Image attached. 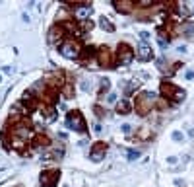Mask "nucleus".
Returning a JSON list of instances; mask_svg holds the SVG:
<instances>
[{
  "mask_svg": "<svg viewBox=\"0 0 194 187\" xmlns=\"http://www.w3.org/2000/svg\"><path fill=\"white\" fill-rule=\"evenodd\" d=\"M95 49H93V47H83L82 49V53H80V61L82 62H88V61H91L93 57H95Z\"/></svg>",
  "mask_w": 194,
  "mask_h": 187,
  "instance_id": "a211bd4d",
  "label": "nucleus"
},
{
  "mask_svg": "<svg viewBox=\"0 0 194 187\" xmlns=\"http://www.w3.org/2000/svg\"><path fill=\"white\" fill-rule=\"evenodd\" d=\"M138 18H140V20H146V22H148V18H152V10H144V12H140Z\"/></svg>",
  "mask_w": 194,
  "mask_h": 187,
  "instance_id": "393cba45",
  "label": "nucleus"
},
{
  "mask_svg": "<svg viewBox=\"0 0 194 187\" xmlns=\"http://www.w3.org/2000/svg\"><path fill=\"white\" fill-rule=\"evenodd\" d=\"M149 37H152V35H149V33H148V31H140V39H142V41H144V43L148 41V39H149Z\"/></svg>",
  "mask_w": 194,
  "mask_h": 187,
  "instance_id": "cd10ccee",
  "label": "nucleus"
},
{
  "mask_svg": "<svg viewBox=\"0 0 194 187\" xmlns=\"http://www.w3.org/2000/svg\"><path fill=\"white\" fill-rule=\"evenodd\" d=\"M130 131H132V127H130V125H122V133H124V135H128Z\"/></svg>",
  "mask_w": 194,
  "mask_h": 187,
  "instance_id": "c756f323",
  "label": "nucleus"
},
{
  "mask_svg": "<svg viewBox=\"0 0 194 187\" xmlns=\"http://www.w3.org/2000/svg\"><path fill=\"white\" fill-rule=\"evenodd\" d=\"M0 82H2V74H0Z\"/></svg>",
  "mask_w": 194,
  "mask_h": 187,
  "instance_id": "f704fd0d",
  "label": "nucleus"
},
{
  "mask_svg": "<svg viewBox=\"0 0 194 187\" xmlns=\"http://www.w3.org/2000/svg\"><path fill=\"white\" fill-rule=\"evenodd\" d=\"M126 156H128V160H136V158H140V156H142V152H140V150H128V152H126Z\"/></svg>",
  "mask_w": 194,
  "mask_h": 187,
  "instance_id": "b1692460",
  "label": "nucleus"
},
{
  "mask_svg": "<svg viewBox=\"0 0 194 187\" xmlns=\"http://www.w3.org/2000/svg\"><path fill=\"white\" fill-rule=\"evenodd\" d=\"M47 39H49V43H55V45H60V43L66 39V33H64V29H62V25H60L58 22H56L55 25L49 29V33H47Z\"/></svg>",
  "mask_w": 194,
  "mask_h": 187,
  "instance_id": "1a4fd4ad",
  "label": "nucleus"
},
{
  "mask_svg": "<svg viewBox=\"0 0 194 187\" xmlns=\"http://www.w3.org/2000/svg\"><path fill=\"white\" fill-rule=\"evenodd\" d=\"M180 31H183V33H186V37H190V35H192V31H194L192 23H188V22H186L185 25H180Z\"/></svg>",
  "mask_w": 194,
  "mask_h": 187,
  "instance_id": "4be33fe9",
  "label": "nucleus"
},
{
  "mask_svg": "<svg viewBox=\"0 0 194 187\" xmlns=\"http://www.w3.org/2000/svg\"><path fill=\"white\" fill-rule=\"evenodd\" d=\"M66 125L70 129H74L78 133H88V125H86V119H83L82 111L78 109H72V111L66 113Z\"/></svg>",
  "mask_w": 194,
  "mask_h": 187,
  "instance_id": "20e7f679",
  "label": "nucleus"
},
{
  "mask_svg": "<svg viewBox=\"0 0 194 187\" xmlns=\"http://www.w3.org/2000/svg\"><path fill=\"white\" fill-rule=\"evenodd\" d=\"M153 105H155V94L153 92H142L138 94L134 98V109L138 115H148L149 111L153 109Z\"/></svg>",
  "mask_w": 194,
  "mask_h": 187,
  "instance_id": "f257e3e1",
  "label": "nucleus"
},
{
  "mask_svg": "<svg viewBox=\"0 0 194 187\" xmlns=\"http://www.w3.org/2000/svg\"><path fill=\"white\" fill-rule=\"evenodd\" d=\"M136 57H138V61L142 62H148L153 59V51H152V47L146 45V43H142V45L138 47V51H136Z\"/></svg>",
  "mask_w": 194,
  "mask_h": 187,
  "instance_id": "4468645a",
  "label": "nucleus"
},
{
  "mask_svg": "<svg viewBox=\"0 0 194 187\" xmlns=\"http://www.w3.org/2000/svg\"><path fill=\"white\" fill-rule=\"evenodd\" d=\"M107 148H109V144H107L105 140H97V142H93L91 150H89V158H91L93 162H101V158L105 156Z\"/></svg>",
  "mask_w": 194,
  "mask_h": 187,
  "instance_id": "9d476101",
  "label": "nucleus"
},
{
  "mask_svg": "<svg viewBox=\"0 0 194 187\" xmlns=\"http://www.w3.org/2000/svg\"><path fill=\"white\" fill-rule=\"evenodd\" d=\"M95 59H97V62H99V66H103V68H113V65H115L113 51H111L107 45H103V47H99V49H97Z\"/></svg>",
  "mask_w": 194,
  "mask_h": 187,
  "instance_id": "423d86ee",
  "label": "nucleus"
},
{
  "mask_svg": "<svg viewBox=\"0 0 194 187\" xmlns=\"http://www.w3.org/2000/svg\"><path fill=\"white\" fill-rule=\"evenodd\" d=\"M173 140L180 142V140H183V133H180V131H175V133H173Z\"/></svg>",
  "mask_w": 194,
  "mask_h": 187,
  "instance_id": "bb28decb",
  "label": "nucleus"
},
{
  "mask_svg": "<svg viewBox=\"0 0 194 187\" xmlns=\"http://www.w3.org/2000/svg\"><path fill=\"white\" fill-rule=\"evenodd\" d=\"M107 99H109L111 103H116V96H115V94H109V96H107Z\"/></svg>",
  "mask_w": 194,
  "mask_h": 187,
  "instance_id": "c85d7f7f",
  "label": "nucleus"
},
{
  "mask_svg": "<svg viewBox=\"0 0 194 187\" xmlns=\"http://www.w3.org/2000/svg\"><path fill=\"white\" fill-rule=\"evenodd\" d=\"M74 92H76V88H74V82H72L70 78H66V84L62 86V90H60L62 98H64V99H72V98H74Z\"/></svg>",
  "mask_w": 194,
  "mask_h": 187,
  "instance_id": "2eb2a0df",
  "label": "nucleus"
},
{
  "mask_svg": "<svg viewBox=\"0 0 194 187\" xmlns=\"http://www.w3.org/2000/svg\"><path fill=\"white\" fill-rule=\"evenodd\" d=\"M175 183H177V185H179V187H180V185L185 187V181H183V179H175Z\"/></svg>",
  "mask_w": 194,
  "mask_h": 187,
  "instance_id": "72a5a7b5",
  "label": "nucleus"
},
{
  "mask_svg": "<svg viewBox=\"0 0 194 187\" xmlns=\"http://www.w3.org/2000/svg\"><path fill=\"white\" fill-rule=\"evenodd\" d=\"M140 84H142V82H138V80H134V82H130V84L126 86V94H132V92H134L136 88H140Z\"/></svg>",
  "mask_w": 194,
  "mask_h": 187,
  "instance_id": "5701e85b",
  "label": "nucleus"
},
{
  "mask_svg": "<svg viewBox=\"0 0 194 187\" xmlns=\"http://www.w3.org/2000/svg\"><path fill=\"white\" fill-rule=\"evenodd\" d=\"M134 57H136V53L128 43H119V47H116V62L120 66H128L134 61Z\"/></svg>",
  "mask_w": 194,
  "mask_h": 187,
  "instance_id": "39448f33",
  "label": "nucleus"
},
{
  "mask_svg": "<svg viewBox=\"0 0 194 187\" xmlns=\"http://www.w3.org/2000/svg\"><path fill=\"white\" fill-rule=\"evenodd\" d=\"M116 113H120V115H128L130 111H132V105H130L128 99H120V101H116Z\"/></svg>",
  "mask_w": 194,
  "mask_h": 187,
  "instance_id": "f3484780",
  "label": "nucleus"
},
{
  "mask_svg": "<svg viewBox=\"0 0 194 187\" xmlns=\"http://www.w3.org/2000/svg\"><path fill=\"white\" fill-rule=\"evenodd\" d=\"M60 179V170H43L39 175L41 187H55Z\"/></svg>",
  "mask_w": 194,
  "mask_h": 187,
  "instance_id": "6e6552de",
  "label": "nucleus"
},
{
  "mask_svg": "<svg viewBox=\"0 0 194 187\" xmlns=\"http://www.w3.org/2000/svg\"><path fill=\"white\" fill-rule=\"evenodd\" d=\"M83 47L80 45L78 39L74 37H66L64 41L58 45V51L62 57H66V59H80V53H82Z\"/></svg>",
  "mask_w": 194,
  "mask_h": 187,
  "instance_id": "f03ea898",
  "label": "nucleus"
},
{
  "mask_svg": "<svg viewBox=\"0 0 194 187\" xmlns=\"http://www.w3.org/2000/svg\"><path fill=\"white\" fill-rule=\"evenodd\" d=\"M93 111H95V115L99 117V119H101V117L105 115V109H103L101 105H93Z\"/></svg>",
  "mask_w": 194,
  "mask_h": 187,
  "instance_id": "a878e982",
  "label": "nucleus"
},
{
  "mask_svg": "<svg viewBox=\"0 0 194 187\" xmlns=\"http://www.w3.org/2000/svg\"><path fill=\"white\" fill-rule=\"evenodd\" d=\"M152 136H153V133H152L149 127H140L138 131H136V138L138 140H149Z\"/></svg>",
  "mask_w": 194,
  "mask_h": 187,
  "instance_id": "6ab92c4d",
  "label": "nucleus"
},
{
  "mask_svg": "<svg viewBox=\"0 0 194 187\" xmlns=\"http://www.w3.org/2000/svg\"><path fill=\"white\" fill-rule=\"evenodd\" d=\"M113 4H115V10L119 14H130V12L134 10L136 2H132V0H115Z\"/></svg>",
  "mask_w": 194,
  "mask_h": 187,
  "instance_id": "ddd939ff",
  "label": "nucleus"
},
{
  "mask_svg": "<svg viewBox=\"0 0 194 187\" xmlns=\"http://www.w3.org/2000/svg\"><path fill=\"white\" fill-rule=\"evenodd\" d=\"M99 25H101L103 29H107L109 33L115 31V25H113V23L109 22V18H105V16H101V18H99Z\"/></svg>",
  "mask_w": 194,
  "mask_h": 187,
  "instance_id": "aec40b11",
  "label": "nucleus"
},
{
  "mask_svg": "<svg viewBox=\"0 0 194 187\" xmlns=\"http://www.w3.org/2000/svg\"><path fill=\"white\" fill-rule=\"evenodd\" d=\"M16 187H19V185H16Z\"/></svg>",
  "mask_w": 194,
  "mask_h": 187,
  "instance_id": "c9c22d12",
  "label": "nucleus"
},
{
  "mask_svg": "<svg viewBox=\"0 0 194 187\" xmlns=\"http://www.w3.org/2000/svg\"><path fill=\"white\" fill-rule=\"evenodd\" d=\"M109 88H111V80H109V78H101V80H99V96H103L105 92H109Z\"/></svg>",
  "mask_w": 194,
  "mask_h": 187,
  "instance_id": "412c9836",
  "label": "nucleus"
},
{
  "mask_svg": "<svg viewBox=\"0 0 194 187\" xmlns=\"http://www.w3.org/2000/svg\"><path fill=\"white\" fill-rule=\"evenodd\" d=\"M161 96L165 99H169V101H173V103H177V101H183L185 99V90H180V88H177L173 82H167V80H163L161 82Z\"/></svg>",
  "mask_w": 194,
  "mask_h": 187,
  "instance_id": "7ed1b4c3",
  "label": "nucleus"
},
{
  "mask_svg": "<svg viewBox=\"0 0 194 187\" xmlns=\"http://www.w3.org/2000/svg\"><path fill=\"white\" fill-rule=\"evenodd\" d=\"M185 76H186V80H192V78H194V72H192V70H186Z\"/></svg>",
  "mask_w": 194,
  "mask_h": 187,
  "instance_id": "7c9ffc66",
  "label": "nucleus"
},
{
  "mask_svg": "<svg viewBox=\"0 0 194 187\" xmlns=\"http://www.w3.org/2000/svg\"><path fill=\"white\" fill-rule=\"evenodd\" d=\"M43 82H45L49 88H55V90H62V86L66 84V74L64 72H60V70H55V72H51V74H47L45 78H43Z\"/></svg>",
  "mask_w": 194,
  "mask_h": 187,
  "instance_id": "0eeeda50",
  "label": "nucleus"
},
{
  "mask_svg": "<svg viewBox=\"0 0 194 187\" xmlns=\"http://www.w3.org/2000/svg\"><path fill=\"white\" fill-rule=\"evenodd\" d=\"M91 16V2H82L78 8L74 10V20L76 22H86Z\"/></svg>",
  "mask_w": 194,
  "mask_h": 187,
  "instance_id": "9b49d317",
  "label": "nucleus"
},
{
  "mask_svg": "<svg viewBox=\"0 0 194 187\" xmlns=\"http://www.w3.org/2000/svg\"><path fill=\"white\" fill-rule=\"evenodd\" d=\"M2 72H4V74H12V66H4Z\"/></svg>",
  "mask_w": 194,
  "mask_h": 187,
  "instance_id": "2f4dec72",
  "label": "nucleus"
},
{
  "mask_svg": "<svg viewBox=\"0 0 194 187\" xmlns=\"http://www.w3.org/2000/svg\"><path fill=\"white\" fill-rule=\"evenodd\" d=\"M39 109H41V115L45 117V121L52 123V121L56 119V111H55V107H47V105H39Z\"/></svg>",
  "mask_w": 194,
  "mask_h": 187,
  "instance_id": "dca6fc26",
  "label": "nucleus"
},
{
  "mask_svg": "<svg viewBox=\"0 0 194 187\" xmlns=\"http://www.w3.org/2000/svg\"><path fill=\"white\" fill-rule=\"evenodd\" d=\"M167 162H169V164H177V158H175V156H169V158H167Z\"/></svg>",
  "mask_w": 194,
  "mask_h": 187,
  "instance_id": "473e14b6",
  "label": "nucleus"
},
{
  "mask_svg": "<svg viewBox=\"0 0 194 187\" xmlns=\"http://www.w3.org/2000/svg\"><path fill=\"white\" fill-rule=\"evenodd\" d=\"M31 146L33 148H47V146H51V138L45 133H35L31 138Z\"/></svg>",
  "mask_w": 194,
  "mask_h": 187,
  "instance_id": "f8f14e48",
  "label": "nucleus"
}]
</instances>
